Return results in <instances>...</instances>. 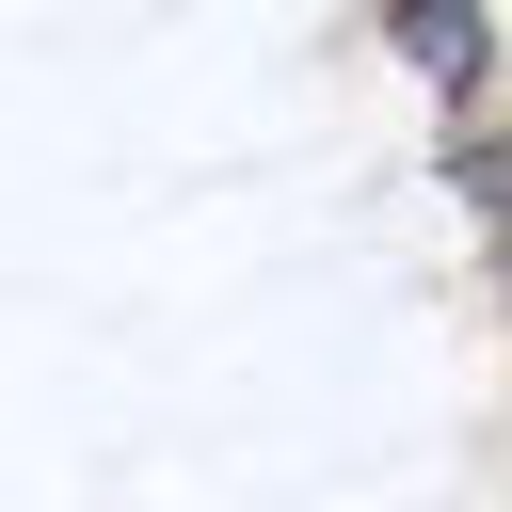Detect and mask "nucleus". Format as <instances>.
I'll use <instances>...</instances> for the list:
<instances>
[{
	"label": "nucleus",
	"mask_w": 512,
	"mask_h": 512,
	"mask_svg": "<svg viewBox=\"0 0 512 512\" xmlns=\"http://www.w3.org/2000/svg\"><path fill=\"white\" fill-rule=\"evenodd\" d=\"M384 48H400L432 96H480V80H496V16H480V0H384Z\"/></svg>",
	"instance_id": "obj_1"
},
{
	"label": "nucleus",
	"mask_w": 512,
	"mask_h": 512,
	"mask_svg": "<svg viewBox=\"0 0 512 512\" xmlns=\"http://www.w3.org/2000/svg\"><path fill=\"white\" fill-rule=\"evenodd\" d=\"M464 192H480V208H496V224H512V144H496V128H480V144H464Z\"/></svg>",
	"instance_id": "obj_2"
}]
</instances>
